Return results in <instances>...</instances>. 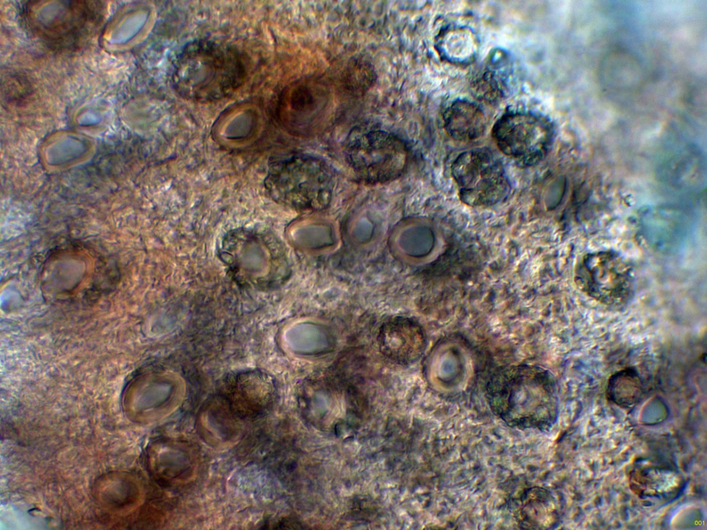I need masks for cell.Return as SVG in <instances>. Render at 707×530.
Wrapping results in <instances>:
<instances>
[{"label": "cell", "mask_w": 707, "mask_h": 530, "mask_svg": "<svg viewBox=\"0 0 707 530\" xmlns=\"http://www.w3.org/2000/svg\"><path fill=\"white\" fill-rule=\"evenodd\" d=\"M265 188L276 202L299 210H320L330 202L331 173L326 164L309 155H293L269 166Z\"/></svg>", "instance_id": "3"}, {"label": "cell", "mask_w": 707, "mask_h": 530, "mask_svg": "<svg viewBox=\"0 0 707 530\" xmlns=\"http://www.w3.org/2000/svg\"><path fill=\"white\" fill-rule=\"evenodd\" d=\"M513 504V514L521 528L548 529L559 520L557 502L544 488L534 487L525 489Z\"/></svg>", "instance_id": "12"}, {"label": "cell", "mask_w": 707, "mask_h": 530, "mask_svg": "<svg viewBox=\"0 0 707 530\" xmlns=\"http://www.w3.org/2000/svg\"><path fill=\"white\" fill-rule=\"evenodd\" d=\"M451 173L461 200L470 206L496 204L510 190V182L503 164L485 148L461 153L454 160Z\"/></svg>", "instance_id": "4"}, {"label": "cell", "mask_w": 707, "mask_h": 530, "mask_svg": "<svg viewBox=\"0 0 707 530\" xmlns=\"http://www.w3.org/2000/svg\"><path fill=\"white\" fill-rule=\"evenodd\" d=\"M552 135V127L543 117L521 112L502 116L492 130L498 149L521 167L535 165L544 157Z\"/></svg>", "instance_id": "7"}, {"label": "cell", "mask_w": 707, "mask_h": 530, "mask_svg": "<svg viewBox=\"0 0 707 530\" xmlns=\"http://www.w3.org/2000/svg\"><path fill=\"white\" fill-rule=\"evenodd\" d=\"M472 352L458 337H445L432 353L431 361L442 389H457L468 375L473 364Z\"/></svg>", "instance_id": "11"}, {"label": "cell", "mask_w": 707, "mask_h": 530, "mask_svg": "<svg viewBox=\"0 0 707 530\" xmlns=\"http://www.w3.org/2000/svg\"><path fill=\"white\" fill-rule=\"evenodd\" d=\"M492 413L511 427L546 431L556 421L559 400L552 374L537 366L497 368L485 386Z\"/></svg>", "instance_id": "1"}, {"label": "cell", "mask_w": 707, "mask_h": 530, "mask_svg": "<svg viewBox=\"0 0 707 530\" xmlns=\"http://www.w3.org/2000/svg\"><path fill=\"white\" fill-rule=\"evenodd\" d=\"M406 144L395 135L371 130L356 136L347 145L345 157L353 172L369 183H382L399 177L406 168Z\"/></svg>", "instance_id": "5"}, {"label": "cell", "mask_w": 707, "mask_h": 530, "mask_svg": "<svg viewBox=\"0 0 707 530\" xmlns=\"http://www.w3.org/2000/svg\"><path fill=\"white\" fill-rule=\"evenodd\" d=\"M643 394V384L637 371L625 368L613 373L608 379L606 395L617 406L629 409L637 404Z\"/></svg>", "instance_id": "15"}, {"label": "cell", "mask_w": 707, "mask_h": 530, "mask_svg": "<svg viewBox=\"0 0 707 530\" xmlns=\"http://www.w3.org/2000/svg\"><path fill=\"white\" fill-rule=\"evenodd\" d=\"M477 44L474 33L465 28H453L441 32L436 42L439 53L455 63L471 59L476 53Z\"/></svg>", "instance_id": "16"}, {"label": "cell", "mask_w": 707, "mask_h": 530, "mask_svg": "<svg viewBox=\"0 0 707 530\" xmlns=\"http://www.w3.org/2000/svg\"><path fill=\"white\" fill-rule=\"evenodd\" d=\"M380 336L392 340V342H387L393 346V351L388 356L398 348L394 359L404 361L418 359L425 347V340L421 328L409 319H396L386 324Z\"/></svg>", "instance_id": "14"}, {"label": "cell", "mask_w": 707, "mask_h": 530, "mask_svg": "<svg viewBox=\"0 0 707 530\" xmlns=\"http://www.w3.org/2000/svg\"><path fill=\"white\" fill-rule=\"evenodd\" d=\"M327 101V93L320 84L295 81L284 88L278 99V122L290 132H307L323 117Z\"/></svg>", "instance_id": "8"}, {"label": "cell", "mask_w": 707, "mask_h": 530, "mask_svg": "<svg viewBox=\"0 0 707 530\" xmlns=\"http://www.w3.org/2000/svg\"><path fill=\"white\" fill-rule=\"evenodd\" d=\"M246 76V62L238 50L220 41L197 39L186 43L177 55L171 84L182 99L209 104L233 94Z\"/></svg>", "instance_id": "2"}, {"label": "cell", "mask_w": 707, "mask_h": 530, "mask_svg": "<svg viewBox=\"0 0 707 530\" xmlns=\"http://www.w3.org/2000/svg\"><path fill=\"white\" fill-rule=\"evenodd\" d=\"M443 118L447 133L457 141L475 140L486 129L484 113L476 104L469 101H454L445 109Z\"/></svg>", "instance_id": "13"}, {"label": "cell", "mask_w": 707, "mask_h": 530, "mask_svg": "<svg viewBox=\"0 0 707 530\" xmlns=\"http://www.w3.org/2000/svg\"><path fill=\"white\" fill-rule=\"evenodd\" d=\"M72 2L64 6V11L53 17L50 22H39L33 28L45 39L53 44L69 46L85 39L99 23L101 9L98 5Z\"/></svg>", "instance_id": "9"}, {"label": "cell", "mask_w": 707, "mask_h": 530, "mask_svg": "<svg viewBox=\"0 0 707 530\" xmlns=\"http://www.w3.org/2000/svg\"><path fill=\"white\" fill-rule=\"evenodd\" d=\"M631 491L646 500H665L676 495L684 480L672 467L648 459L637 460L629 471Z\"/></svg>", "instance_id": "10"}, {"label": "cell", "mask_w": 707, "mask_h": 530, "mask_svg": "<svg viewBox=\"0 0 707 530\" xmlns=\"http://www.w3.org/2000/svg\"><path fill=\"white\" fill-rule=\"evenodd\" d=\"M574 281L588 297L610 306L627 303L634 290L631 266L620 255L610 251L584 255L576 266Z\"/></svg>", "instance_id": "6"}]
</instances>
